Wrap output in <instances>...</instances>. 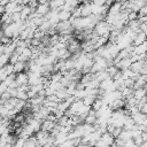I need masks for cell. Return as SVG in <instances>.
Segmentation results:
<instances>
[{"instance_id":"ba28073f","label":"cell","mask_w":147,"mask_h":147,"mask_svg":"<svg viewBox=\"0 0 147 147\" xmlns=\"http://www.w3.org/2000/svg\"><path fill=\"white\" fill-rule=\"evenodd\" d=\"M24 70H25V63L24 62L18 61L16 64H14V71H15L16 75L20 74V72H23Z\"/></svg>"},{"instance_id":"8992f818","label":"cell","mask_w":147,"mask_h":147,"mask_svg":"<svg viewBox=\"0 0 147 147\" xmlns=\"http://www.w3.org/2000/svg\"><path fill=\"white\" fill-rule=\"evenodd\" d=\"M98 99V95H86L84 99H83V103L87 107H91L93 106V103L95 102V100Z\"/></svg>"},{"instance_id":"6da1fadb","label":"cell","mask_w":147,"mask_h":147,"mask_svg":"<svg viewBox=\"0 0 147 147\" xmlns=\"http://www.w3.org/2000/svg\"><path fill=\"white\" fill-rule=\"evenodd\" d=\"M131 65H132V60H131V56L130 57H126V59H123V60H121L117 64H116V67L121 70V71H123V70H126V69H130L131 68Z\"/></svg>"},{"instance_id":"7c38bea8","label":"cell","mask_w":147,"mask_h":147,"mask_svg":"<svg viewBox=\"0 0 147 147\" xmlns=\"http://www.w3.org/2000/svg\"><path fill=\"white\" fill-rule=\"evenodd\" d=\"M7 77H8V75H7L6 71L1 68V71H0V79H1V82H5V80L7 79Z\"/></svg>"},{"instance_id":"52a82bcc","label":"cell","mask_w":147,"mask_h":147,"mask_svg":"<svg viewBox=\"0 0 147 147\" xmlns=\"http://www.w3.org/2000/svg\"><path fill=\"white\" fill-rule=\"evenodd\" d=\"M72 14L70 11H67V10H60L59 13V18H60V22H65V21H69L71 18Z\"/></svg>"},{"instance_id":"9c48e42d","label":"cell","mask_w":147,"mask_h":147,"mask_svg":"<svg viewBox=\"0 0 147 147\" xmlns=\"http://www.w3.org/2000/svg\"><path fill=\"white\" fill-rule=\"evenodd\" d=\"M71 107V103H69L67 100H64V101H61L60 103H59V107H57V109L59 110H61L62 113H64L65 114V111L69 109Z\"/></svg>"},{"instance_id":"8fae6325","label":"cell","mask_w":147,"mask_h":147,"mask_svg":"<svg viewBox=\"0 0 147 147\" xmlns=\"http://www.w3.org/2000/svg\"><path fill=\"white\" fill-rule=\"evenodd\" d=\"M2 69L6 71V74H7L8 76H10V75L15 74V71H14V65H13V64H10V63H8L7 65L2 67Z\"/></svg>"},{"instance_id":"277c9868","label":"cell","mask_w":147,"mask_h":147,"mask_svg":"<svg viewBox=\"0 0 147 147\" xmlns=\"http://www.w3.org/2000/svg\"><path fill=\"white\" fill-rule=\"evenodd\" d=\"M56 122H52V121H48V119H46V121H44L42 122V124H41V130L42 131H46V132H52V130L56 126Z\"/></svg>"},{"instance_id":"30bf717a","label":"cell","mask_w":147,"mask_h":147,"mask_svg":"<svg viewBox=\"0 0 147 147\" xmlns=\"http://www.w3.org/2000/svg\"><path fill=\"white\" fill-rule=\"evenodd\" d=\"M9 59H10V56H8L6 54H1L0 55V64H1V68L5 67V65H7L9 63Z\"/></svg>"},{"instance_id":"5b68a950","label":"cell","mask_w":147,"mask_h":147,"mask_svg":"<svg viewBox=\"0 0 147 147\" xmlns=\"http://www.w3.org/2000/svg\"><path fill=\"white\" fill-rule=\"evenodd\" d=\"M133 54L136 55H142V54H147V41L139 45V46H134L133 49Z\"/></svg>"},{"instance_id":"3957f363","label":"cell","mask_w":147,"mask_h":147,"mask_svg":"<svg viewBox=\"0 0 147 147\" xmlns=\"http://www.w3.org/2000/svg\"><path fill=\"white\" fill-rule=\"evenodd\" d=\"M146 41H147V34L145 32L140 31V32L137 33V36H136V38L133 40V46H139V45H141V44H144Z\"/></svg>"},{"instance_id":"7a4b0ae2","label":"cell","mask_w":147,"mask_h":147,"mask_svg":"<svg viewBox=\"0 0 147 147\" xmlns=\"http://www.w3.org/2000/svg\"><path fill=\"white\" fill-rule=\"evenodd\" d=\"M16 82L18 84V86L22 85H28L29 84V74L28 72H20L16 75Z\"/></svg>"}]
</instances>
